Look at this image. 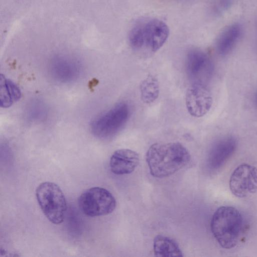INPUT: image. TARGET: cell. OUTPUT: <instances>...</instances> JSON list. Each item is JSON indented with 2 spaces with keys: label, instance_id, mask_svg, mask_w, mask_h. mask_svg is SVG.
Segmentation results:
<instances>
[{
  "label": "cell",
  "instance_id": "5",
  "mask_svg": "<svg viewBox=\"0 0 257 257\" xmlns=\"http://www.w3.org/2000/svg\"><path fill=\"white\" fill-rule=\"evenodd\" d=\"M78 206L86 215L97 217L112 212L116 207V200L107 189L94 187L86 190L80 195Z\"/></svg>",
  "mask_w": 257,
  "mask_h": 257
},
{
  "label": "cell",
  "instance_id": "15",
  "mask_svg": "<svg viewBox=\"0 0 257 257\" xmlns=\"http://www.w3.org/2000/svg\"><path fill=\"white\" fill-rule=\"evenodd\" d=\"M21 97L20 88L12 80L6 78L2 74L0 80L1 106L7 108L18 101Z\"/></svg>",
  "mask_w": 257,
  "mask_h": 257
},
{
  "label": "cell",
  "instance_id": "8",
  "mask_svg": "<svg viewBox=\"0 0 257 257\" xmlns=\"http://www.w3.org/2000/svg\"><path fill=\"white\" fill-rule=\"evenodd\" d=\"M210 92L203 83L195 82L187 90L185 103L189 114L196 117L206 114L212 104Z\"/></svg>",
  "mask_w": 257,
  "mask_h": 257
},
{
  "label": "cell",
  "instance_id": "18",
  "mask_svg": "<svg viewBox=\"0 0 257 257\" xmlns=\"http://www.w3.org/2000/svg\"><path fill=\"white\" fill-rule=\"evenodd\" d=\"M255 102H256V105H257V91H256V93L255 96Z\"/></svg>",
  "mask_w": 257,
  "mask_h": 257
},
{
  "label": "cell",
  "instance_id": "9",
  "mask_svg": "<svg viewBox=\"0 0 257 257\" xmlns=\"http://www.w3.org/2000/svg\"><path fill=\"white\" fill-rule=\"evenodd\" d=\"M237 147L236 139L233 136L223 137L216 141L209 150L207 157L209 168L216 170L223 166Z\"/></svg>",
  "mask_w": 257,
  "mask_h": 257
},
{
  "label": "cell",
  "instance_id": "7",
  "mask_svg": "<svg viewBox=\"0 0 257 257\" xmlns=\"http://www.w3.org/2000/svg\"><path fill=\"white\" fill-rule=\"evenodd\" d=\"M231 193L238 198H244L257 192V168L242 164L232 173L229 182Z\"/></svg>",
  "mask_w": 257,
  "mask_h": 257
},
{
  "label": "cell",
  "instance_id": "4",
  "mask_svg": "<svg viewBox=\"0 0 257 257\" xmlns=\"http://www.w3.org/2000/svg\"><path fill=\"white\" fill-rule=\"evenodd\" d=\"M36 196L46 218L53 224L61 223L65 216L67 203L60 188L54 183L43 182L37 187Z\"/></svg>",
  "mask_w": 257,
  "mask_h": 257
},
{
  "label": "cell",
  "instance_id": "12",
  "mask_svg": "<svg viewBox=\"0 0 257 257\" xmlns=\"http://www.w3.org/2000/svg\"><path fill=\"white\" fill-rule=\"evenodd\" d=\"M140 158L135 151L127 149L115 151L110 159L111 171L116 175H125L132 173L139 165Z\"/></svg>",
  "mask_w": 257,
  "mask_h": 257
},
{
  "label": "cell",
  "instance_id": "1",
  "mask_svg": "<svg viewBox=\"0 0 257 257\" xmlns=\"http://www.w3.org/2000/svg\"><path fill=\"white\" fill-rule=\"evenodd\" d=\"M190 159L187 149L178 142L154 144L146 156L150 174L156 178L174 174L186 166Z\"/></svg>",
  "mask_w": 257,
  "mask_h": 257
},
{
  "label": "cell",
  "instance_id": "17",
  "mask_svg": "<svg viewBox=\"0 0 257 257\" xmlns=\"http://www.w3.org/2000/svg\"><path fill=\"white\" fill-rule=\"evenodd\" d=\"M231 0H219V5L223 9L227 8L230 4Z\"/></svg>",
  "mask_w": 257,
  "mask_h": 257
},
{
  "label": "cell",
  "instance_id": "6",
  "mask_svg": "<svg viewBox=\"0 0 257 257\" xmlns=\"http://www.w3.org/2000/svg\"><path fill=\"white\" fill-rule=\"evenodd\" d=\"M130 115V107L126 103H117L92 121L91 132L100 139L111 138L124 125Z\"/></svg>",
  "mask_w": 257,
  "mask_h": 257
},
{
  "label": "cell",
  "instance_id": "11",
  "mask_svg": "<svg viewBox=\"0 0 257 257\" xmlns=\"http://www.w3.org/2000/svg\"><path fill=\"white\" fill-rule=\"evenodd\" d=\"M49 71L52 78L57 81L68 83L78 77L80 73V66L73 59L58 57L51 62L49 65Z\"/></svg>",
  "mask_w": 257,
  "mask_h": 257
},
{
  "label": "cell",
  "instance_id": "2",
  "mask_svg": "<svg viewBox=\"0 0 257 257\" xmlns=\"http://www.w3.org/2000/svg\"><path fill=\"white\" fill-rule=\"evenodd\" d=\"M243 225L240 212L232 206L219 207L211 218V232L219 244L223 248L230 249L236 245Z\"/></svg>",
  "mask_w": 257,
  "mask_h": 257
},
{
  "label": "cell",
  "instance_id": "16",
  "mask_svg": "<svg viewBox=\"0 0 257 257\" xmlns=\"http://www.w3.org/2000/svg\"><path fill=\"white\" fill-rule=\"evenodd\" d=\"M141 97L146 103L155 101L159 95L160 87L157 78L152 75H149L140 84Z\"/></svg>",
  "mask_w": 257,
  "mask_h": 257
},
{
  "label": "cell",
  "instance_id": "10",
  "mask_svg": "<svg viewBox=\"0 0 257 257\" xmlns=\"http://www.w3.org/2000/svg\"><path fill=\"white\" fill-rule=\"evenodd\" d=\"M186 69L188 75L195 82L201 83L212 71V65L208 55L198 49L190 50L186 57Z\"/></svg>",
  "mask_w": 257,
  "mask_h": 257
},
{
  "label": "cell",
  "instance_id": "13",
  "mask_svg": "<svg viewBox=\"0 0 257 257\" xmlns=\"http://www.w3.org/2000/svg\"><path fill=\"white\" fill-rule=\"evenodd\" d=\"M242 32L240 25L232 24L224 29L218 37L216 47L221 56L228 55L234 48L239 40Z\"/></svg>",
  "mask_w": 257,
  "mask_h": 257
},
{
  "label": "cell",
  "instance_id": "14",
  "mask_svg": "<svg viewBox=\"0 0 257 257\" xmlns=\"http://www.w3.org/2000/svg\"><path fill=\"white\" fill-rule=\"evenodd\" d=\"M153 248L156 256H182L183 254L178 244L171 238L158 235L154 239Z\"/></svg>",
  "mask_w": 257,
  "mask_h": 257
},
{
  "label": "cell",
  "instance_id": "3",
  "mask_svg": "<svg viewBox=\"0 0 257 257\" xmlns=\"http://www.w3.org/2000/svg\"><path fill=\"white\" fill-rule=\"evenodd\" d=\"M169 34L167 25L163 21L151 19L140 21L131 29L128 40L137 50L156 52L166 42Z\"/></svg>",
  "mask_w": 257,
  "mask_h": 257
}]
</instances>
